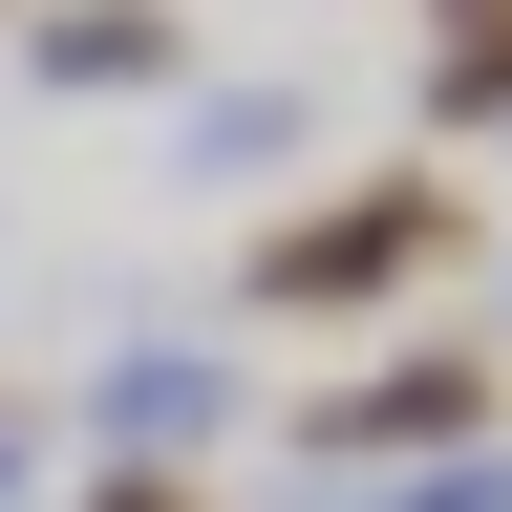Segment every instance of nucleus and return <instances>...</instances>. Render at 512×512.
<instances>
[{
    "mask_svg": "<svg viewBox=\"0 0 512 512\" xmlns=\"http://www.w3.org/2000/svg\"><path fill=\"white\" fill-rule=\"evenodd\" d=\"M171 22H150V0H86V22H43V64H64V86H128V64H150Z\"/></svg>",
    "mask_w": 512,
    "mask_h": 512,
    "instance_id": "f03ea898",
    "label": "nucleus"
},
{
    "mask_svg": "<svg viewBox=\"0 0 512 512\" xmlns=\"http://www.w3.org/2000/svg\"><path fill=\"white\" fill-rule=\"evenodd\" d=\"M406 256H448V192H363V214H320L256 299H363V278H406Z\"/></svg>",
    "mask_w": 512,
    "mask_h": 512,
    "instance_id": "f257e3e1",
    "label": "nucleus"
}]
</instances>
